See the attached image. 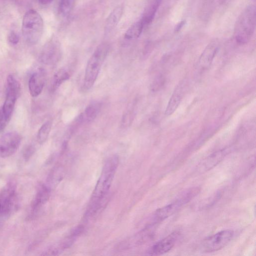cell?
Here are the masks:
<instances>
[{
    "instance_id": "27",
    "label": "cell",
    "mask_w": 256,
    "mask_h": 256,
    "mask_svg": "<svg viewBox=\"0 0 256 256\" xmlns=\"http://www.w3.org/2000/svg\"><path fill=\"white\" fill-rule=\"evenodd\" d=\"M35 152L34 147L32 145L30 144L26 146L24 150L22 152V156L24 159L26 161L28 160L32 157Z\"/></svg>"
},
{
    "instance_id": "13",
    "label": "cell",
    "mask_w": 256,
    "mask_h": 256,
    "mask_svg": "<svg viewBox=\"0 0 256 256\" xmlns=\"http://www.w3.org/2000/svg\"><path fill=\"white\" fill-rule=\"evenodd\" d=\"M50 188L44 184H40L36 193L32 200L30 208L33 214L37 213L42 206L48 200L50 194Z\"/></svg>"
},
{
    "instance_id": "25",
    "label": "cell",
    "mask_w": 256,
    "mask_h": 256,
    "mask_svg": "<svg viewBox=\"0 0 256 256\" xmlns=\"http://www.w3.org/2000/svg\"><path fill=\"white\" fill-rule=\"evenodd\" d=\"M6 90L14 92L20 95V86L18 80L12 75L10 74L6 78Z\"/></svg>"
},
{
    "instance_id": "11",
    "label": "cell",
    "mask_w": 256,
    "mask_h": 256,
    "mask_svg": "<svg viewBox=\"0 0 256 256\" xmlns=\"http://www.w3.org/2000/svg\"><path fill=\"white\" fill-rule=\"evenodd\" d=\"M218 50L217 42H212L206 46L198 60V68L199 70H205L210 66Z\"/></svg>"
},
{
    "instance_id": "17",
    "label": "cell",
    "mask_w": 256,
    "mask_h": 256,
    "mask_svg": "<svg viewBox=\"0 0 256 256\" xmlns=\"http://www.w3.org/2000/svg\"><path fill=\"white\" fill-rule=\"evenodd\" d=\"M18 96H19L14 92L6 91V100L2 110L8 122L11 118L16 100Z\"/></svg>"
},
{
    "instance_id": "2",
    "label": "cell",
    "mask_w": 256,
    "mask_h": 256,
    "mask_svg": "<svg viewBox=\"0 0 256 256\" xmlns=\"http://www.w3.org/2000/svg\"><path fill=\"white\" fill-rule=\"evenodd\" d=\"M256 6L255 1L248 4L239 16L234 28L237 42L247 43L252 37L256 28Z\"/></svg>"
},
{
    "instance_id": "16",
    "label": "cell",
    "mask_w": 256,
    "mask_h": 256,
    "mask_svg": "<svg viewBox=\"0 0 256 256\" xmlns=\"http://www.w3.org/2000/svg\"><path fill=\"white\" fill-rule=\"evenodd\" d=\"M161 2L162 0H149L140 18L144 26L150 24L152 21Z\"/></svg>"
},
{
    "instance_id": "6",
    "label": "cell",
    "mask_w": 256,
    "mask_h": 256,
    "mask_svg": "<svg viewBox=\"0 0 256 256\" xmlns=\"http://www.w3.org/2000/svg\"><path fill=\"white\" fill-rule=\"evenodd\" d=\"M200 189L192 188L182 193L172 203L158 209L154 214L156 220H164L176 212L184 204L192 199L198 192Z\"/></svg>"
},
{
    "instance_id": "8",
    "label": "cell",
    "mask_w": 256,
    "mask_h": 256,
    "mask_svg": "<svg viewBox=\"0 0 256 256\" xmlns=\"http://www.w3.org/2000/svg\"><path fill=\"white\" fill-rule=\"evenodd\" d=\"M62 56L60 43L54 38H52L43 46L39 60L43 64L52 65L58 62Z\"/></svg>"
},
{
    "instance_id": "28",
    "label": "cell",
    "mask_w": 256,
    "mask_h": 256,
    "mask_svg": "<svg viewBox=\"0 0 256 256\" xmlns=\"http://www.w3.org/2000/svg\"><path fill=\"white\" fill-rule=\"evenodd\" d=\"M8 40L12 44H16L19 42V36L15 31L12 30L8 36Z\"/></svg>"
},
{
    "instance_id": "21",
    "label": "cell",
    "mask_w": 256,
    "mask_h": 256,
    "mask_svg": "<svg viewBox=\"0 0 256 256\" xmlns=\"http://www.w3.org/2000/svg\"><path fill=\"white\" fill-rule=\"evenodd\" d=\"M134 104L132 102L127 106L122 118L121 126L122 128H128L132 124L134 118Z\"/></svg>"
},
{
    "instance_id": "22",
    "label": "cell",
    "mask_w": 256,
    "mask_h": 256,
    "mask_svg": "<svg viewBox=\"0 0 256 256\" xmlns=\"http://www.w3.org/2000/svg\"><path fill=\"white\" fill-rule=\"evenodd\" d=\"M52 124L50 120L46 122L39 129L37 134V140L40 144H42L47 140L50 132Z\"/></svg>"
},
{
    "instance_id": "14",
    "label": "cell",
    "mask_w": 256,
    "mask_h": 256,
    "mask_svg": "<svg viewBox=\"0 0 256 256\" xmlns=\"http://www.w3.org/2000/svg\"><path fill=\"white\" fill-rule=\"evenodd\" d=\"M184 84H180L174 91L166 109V116L172 114L178 106L183 96Z\"/></svg>"
},
{
    "instance_id": "10",
    "label": "cell",
    "mask_w": 256,
    "mask_h": 256,
    "mask_svg": "<svg viewBox=\"0 0 256 256\" xmlns=\"http://www.w3.org/2000/svg\"><path fill=\"white\" fill-rule=\"evenodd\" d=\"M179 236L177 232H173L154 244L148 251L150 255H160L168 252L174 246Z\"/></svg>"
},
{
    "instance_id": "29",
    "label": "cell",
    "mask_w": 256,
    "mask_h": 256,
    "mask_svg": "<svg viewBox=\"0 0 256 256\" xmlns=\"http://www.w3.org/2000/svg\"><path fill=\"white\" fill-rule=\"evenodd\" d=\"M8 122V121L6 118L1 108L0 109V132L4 130Z\"/></svg>"
},
{
    "instance_id": "5",
    "label": "cell",
    "mask_w": 256,
    "mask_h": 256,
    "mask_svg": "<svg viewBox=\"0 0 256 256\" xmlns=\"http://www.w3.org/2000/svg\"><path fill=\"white\" fill-rule=\"evenodd\" d=\"M16 184L8 183L0 190V218L10 216L18 207Z\"/></svg>"
},
{
    "instance_id": "23",
    "label": "cell",
    "mask_w": 256,
    "mask_h": 256,
    "mask_svg": "<svg viewBox=\"0 0 256 256\" xmlns=\"http://www.w3.org/2000/svg\"><path fill=\"white\" fill-rule=\"evenodd\" d=\"M224 152L220 151L209 156L202 164L203 168L208 170L216 166L222 158Z\"/></svg>"
},
{
    "instance_id": "26",
    "label": "cell",
    "mask_w": 256,
    "mask_h": 256,
    "mask_svg": "<svg viewBox=\"0 0 256 256\" xmlns=\"http://www.w3.org/2000/svg\"><path fill=\"white\" fill-rule=\"evenodd\" d=\"M75 0H60L59 3V10L63 16L70 14L72 10Z\"/></svg>"
},
{
    "instance_id": "1",
    "label": "cell",
    "mask_w": 256,
    "mask_h": 256,
    "mask_svg": "<svg viewBox=\"0 0 256 256\" xmlns=\"http://www.w3.org/2000/svg\"><path fill=\"white\" fill-rule=\"evenodd\" d=\"M118 164V158L116 156L110 157L106 161L92 194L87 215H92L97 210L102 200L110 190Z\"/></svg>"
},
{
    "instance_id": "32",
    "label": "cell",
    "mask_w": 256,
    "mask_h": 256,
    "mask_svg": "<svg viewBox=\"0 0 256 256\" xmlns=\"http://www.w3.org/2000/svg\"><path fill=\"white\" fill-rule=\"evenodd\" d=\"M227 0H219L220 4H222L224 2Z\"/></svg>"
},
{
    "instance_id": "12",
    "label": "cell",
    "mask_w": 256,
    "mask_h": 256,
    "mask_svg": "<svg viewBox=\"0 0 256 256\" xmlns=\"http://www.w3.org/2000/svg\"><path fill=\"white\" fill-rule=\"evenodd\" d=\"M46 80V72L42 68L34 72L28 82V88L33 97L38 96L42 92Z\"/></svg>"
},
{
    "instance_id": "24",
    "label": "cell",
    "mask_w": 256,
    "mask_h": 256,
    "mask_svg": "<svg viewBox=\"0 0 256 256\" xmlns=\"http://www.w3.org/2000/svg\"><path fill=\"white\" fill-rule=\"evenodd\" d=\"M62 172L59 168H54L50 172L47 180V186L50 189L58 183L62 178Z\"/></svg>"
},
{
    "instance_id": "20",
    "label": "cell",
    "mask_w": 256,
    "mask_h": 256,
    "mask_svg": "<svg viewBox=\"0 0 256 256\" xmlns=\"http://www.w3.org/2000/svg\"><path fill=\"white\" fill-rule=\"evenodd\" d=\"M100 109V104L98 102L90 104L86 108L84 115H82L88 122L93 120L97 116Z\"/></svg>"
},
{
    "instance_id": "4",
    "label": "cell",
    "mask_w": 256,
    "mask_h": 256,
    "mask_svg": "<svg viewBox=\"0 0 256 256\" xmlns=\"http://www.w3.org/2000/svg\"><path fill=\"white\" fill-rule=\"evenodd\" d=\"M44 22L41 16L30 10L24 14L22 22V33L26 41L30 44H36L42 36Z\"/></svg>"
},
{
    "instance_id": "30",
    "label": "cell",
    "mask_w": 256,
    "mask_h": 256,
    "mask_svg": "<svg viewBox=\"0 0 256 256\" xmlns=\"http://www.w3.org/2000/svg\"><path fill=\"white\" fill-rule=\"evenodd\" d=\"M184 21H182L181 22H180L179 24H178L176 27L175 28V30L176 32H178V30H180V29L182 27V26H184Z\"/></svg>"
},
{
    "instance_id": "31",
    "label": "cell",
    "mask_w": 256,
    "mask_h": 256,
    "mask_svg": "<svg viewBox=\"0 0 256 256\" xmlns=\"http://www.w3.org/2000/svg\"><path fill=\"white\" fill-rule=\"evenodd\" d=\"M40 4H50L53 0H37Z\"/></svg>"
},
{
    "instance_id": "9",
    "label": "cell",
    "mask_w": 256,
    "mask_h": 256,
    "mask_svg": "<svg viewBox=\"0 0 256 256\" xmlns=\"http://www.w3.org/2000/svg\"><path fill=\"white\" fill-rule=\"evenodd\" d=\"M22 138L16 132H10L0 137V158H8L14 154L18 150Z\"/></svg>"
},
{
    "instance_id": "7",
    "label": "cell",
    "mask_w": 256,
    "mask_h": 256,
    "mask_svg": "<svg viewBox=\"0 0 256 256\" xmlns=\"http://www.w3.org/2000/svg\"><path fill=\"white\" fill-rule=\"evenodd\" d=\"M234 234V232L230 230L218 232L203 240L201 250L204 252H214L221 250L230 242Z\"/></svg>"
},
{
    "instance_id": "18",
    "label": "cell",
    "mask_w": 256,
    "mask_h": 256,
    "mask_svg": "<svg viewBox=\"0 0 256 256\" xmlns=\"http://www.w3.org/2000/svg\"><path fill=\"white\" fill-rule=\"evenodd\" d=\"M70 78V74L64 69L58 70L53 76L50 85V90L54 92L65 81Z\"/></svg>"
},
{
    "instance_id": "15",
    "label": "cell",
    "mask_w": 256,
    "mask_h": 256,
    "mask_svg": "<svg viewBox=\"0 0 256 256\" xmlns=\"http://www.w3.org/2000/svg\"><path fill=\"white\" fill-rule=\"evenodd\" d=\"M124 12L122 6L116 8L106 19L104 26V32L108 34L111 32L120 22Z\"/></svg>"
},
{
    "instance_id": "3",
    "label": "cell",
    "mask_w": 256,
    "mask_h": 256,
    "mask_svg": "<svg viewBox=\"0 0 256 256\" xmlns=\"http://www.w3.org/2000/svg\"><path fill=\"white\" fill-rule=\"evenodd\" d=\"M108 51V45L106 43L102 44L98 46L89 58L84 80V86L86 90L90 89L94 84Z\"/></svg>"
},
{
    "instance_id": "19",
    "label": "cell",
    "mask_w": 256,
    "mask_h": 256,
    "mask_svg": "<svg viewBox=\"0 0 256 256\" xmlns=\"http://www.w3.org/2000/svg\"><path fill=\"white\" fill-rule=\"evenodd\" d=\"M144 26L143 22L140 19L128 28L125 33L124 38L128 40H132L138 38Z\"/></svg>"
}]
</instances>
